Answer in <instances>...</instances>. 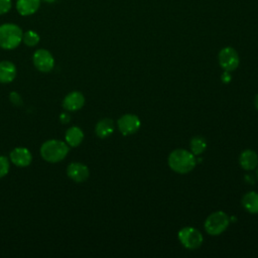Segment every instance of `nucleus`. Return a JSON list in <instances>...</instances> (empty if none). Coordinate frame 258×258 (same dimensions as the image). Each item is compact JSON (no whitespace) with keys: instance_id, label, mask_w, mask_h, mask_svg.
I'll return each mask as SVG.
<instances>
[{"instance_id":"obj_13","label":"nucleus","mask_w":258,"mask_h":258,"mask_svg":"<svg viewBox=\"0 0 258 258\" xmlns=\"http://www.w3.org/2000/svg\"><path fill=\"white\" fill-rule=\"evenodd\" d=\"M40 6V0H16L17 12L22 16L34 14Z\"/></svg>"},{"instance_id":"obj_10","label":"nucleus","mask_w":258,"mask_h":258,"mask_svg":"<svg viewBox=\"0 0 258 258\" xmlns=\"http://www.w3.org/2000/svg\"><path fill=\"white\" fill-rule=\"evenodd\" d=\"M10 161L19 167L28 166L32 161L31 152L25 147H16L9 154Z\"/></svg>"},{"instance_id":"obj_19","label":"nucleus","mask_w":258,"mask_h":258,"mask_svg":"<svg viewBox=\"0 0 258 258\" xmlns=\"http://www.w3.org/2000/svg\"><path fill=\"white\" fill-rule=\"evenodd\" d=\"M39 40H40V37H39L38 33L33 30H27L23 33L22 41L27 46H30V47L35 46L39 42Z\"/></svg>"},{"instance_id":"obj_14","label":"nucleus","mask_w":258,"mask_h":258,"mask_svg":"<svg viewBox=\"0 0 258 258\" xmlns=\"http://www.w3.org/2000/svg\"><path fill=\"white\" fill-rule=\"evenodd\" d=\"M64 140L69 146L77 147L84 140V132L80 127H70L64 133Z\"/></svg>"},{"instance_id":"obj_2","label":"nucleus","mask_w":258,"mask_h":258,"mask_svg":"<svg viewBox=\"0 0 258 258\" xmlns=\"http://www.w3.org/2000/svg\"><path fill=\"white\" fill-rule=\"evenodd\" d=\"M197 160L195 154L185 149H175L168 156L169 167L177 173H187L194 169Z\"/></svg>"},{"instance_id":"obj_16","label":"nucleus","mask_w":258,"mask_h":258,"mask_svg":"<svg viewBox=\"0 0 258 258\" xmlns=\"http://www.w3.org/2000/svg\"><path fill=\"white\" fill-rule=\"evenodd\" d=\"M114 131V122L110 118H104L100 120L95 127V132L100 138L109 137Z\"/></svg>"},{"instance_id":"obj_8","label":"nucleus","mask_w":258,"mask_h":258,"mask_svg":"<svg viewBox=\"0 0 258 258\" xmlns=\"http://www.w3.org/2000/svg\"><path fill=\"white\" fill-rule=\"evenodd\" d=\"M118 129L123 135H131L138 131L140 128L141 122L140 119L133 114H125L119 118L118 122Z\"/></svg>"},{"instance_id":"obj_27","label":"nucleus","mask_w":258,"mask_h":258,"mask_svg":"<svg viewBox=\"0 0 258 258\" xmlns=\"http://www.w3.org/2000/svg\"><path fill=\"white\" fill-rule=\"evenodd\" d=\"M257 178H258V169H257Z\"/></svg>"},{"instance_id":"obj_23","label":"nucleus","mask_w":258,"mask_h":258,"mask_svg":"<svg viewBox=\"0 0 258 258\" xmlns=\"http://www.w3.org/2000/svg\"><path fill=\"white\" fill-rule=\"evenodd\" d=\"M59 119H60V121H61V123H69L70 122V120H71V117H70V115L68 114V113H62L60 116H59Z\"/></svg>"},{"instance_id":"obj_17","label":"nucleus","mask_w":258,"mask_h":258,"mask_svg":"<svg viewBox=\"0 0 258 258\" xmlns=\"http://www.w3.org/2000/svg\"><path fill=\"white\" fill-rule=\"evenodd\" d=\"M244 209L251 214H258V192L249 191L242 199Z\"/></svg>"},{"instance_id":"obj_5","label":"nucleus","mask_w":258,"mask_h":258,"mask_svg":"<svg viewBox=\"0 0 258 258\" xmlns=\"http://www.w3.org/2000/svg\"><path fill=\"white\" fill-rule=\"evenodd\" d=\"M178 240L186 249L194 250L202 245L203 235L192 227H185L178 232Z\"/></svg>"},{"instance_id":"obj_11","label":"nucleus","mask_w":258,"mask_h":258,"mask_svg":"<svg viewBox=\"0 0 258 258\" xmlns=\"http://www.w3.org/2000/svg\"><path fill=\"white\" fill-rule=\"evenodd\" d=\"M85 104V97L81 92L74 91L69 93L62 100V108L67 111L74 112L80 110Z\"/></svg>"},{"instance_id":"obj_26","label":"nucleus","mask_w":258,"mask_h":258,"mask_svg":"<svg viewBox=\"0 0 258 258\" xmlns=\"http://www.w3.org/2000/svg\"><path fill=\"white\" fill-rule=\"evenodd\" d=\"M45 2H48V3H53L54 1H56V0H44Z\"/></svg>"},{"instance_id":"obj_1","label":"nucleus","mask_w":258,"mask_h":258,"mask_svg":"<svg viewBox=\"0 0 258 258\" xmlns=\"http://www.w3.org/2000/svg\"><path fill=\"white\" fill-rule=\"evenodd\" d=\"M39 151L41 157L45 161L50 163H56L67 157L70 151V146L67 144L66 141L49 139L42 143Z\"/></svg>"},{"instance_id":"obj_6","label":"nucleus","mask_w":258,"mask_h":258,"mask_svg":"<svg viewBox=\"0 0 258 258\" xmlns=\"http://www.w3.org/2000/svg\"><path fill=\"white\" fill-rule=\"evenodd\" d=\"M34 67L41 73H49L54 68V58L52 54L44 48H39L32 55Z\"/></svg>"},{"instance_id":"obj_25","label":"nucleus","mask_w":258,"mask_h":258,"mask_svg":"<svg viewBox=\"0 0 258 258\" xmlns=\"http://www.w3.org/2000/svg\"><path fill=\"white\" fill-rule=\"evenodd\" d=\"M255 106H256V108L258 110V95L256 96V99H255Z\"/></svg>"},{"instance_id":"obj_20","label":"nucleus","mask_w":258,"mask_h":258,"mask_svg":"<svg viewBox=\"0 0 258 258\" xmlns=\"http://www.w3.org/2000/svg\"><path fill=\"white\" fill-rule=\"evenodd\" d=\"M10 168V163L9 160L6 156L4 155H0V178L4 177Z\"/></svg>"},{"instance_id":"obj_22","label":"nucleus","mask_w":258,"mask_h":258,"mask_svg":"<svg viewBox=\"0 0 258 258\" xmlns=\"http://www.w3.org/2000/svg\"><path fill=\"white\" fill-rule=\"evenodd\" d=\"M9 99L11 101V103L14 105V106H21L22 105V98L21 96L16 93V92H11L10 95H9Z\"/></svg>"},{"instance_id":"obj_4","label":"nucleus","mask_w":258,"mask_h":258,"mask_svg":"<svg viewBox=\"0 0 258 258\" xmlns=\"http://www.w3.org/2000/svg\"><path fill=\"white\" fill-rule=\"evenodd\" d=\"M229 223V216L226 213L219 211L211 214L207 218L205 222V229L208 234L212 236H218L228 228Z\"/></svg>"},{"instance_id":"obj_9","label":"nucleus","mask_w":258,"mask_h":258,"mask_svg":"<svg viewBox=\"0 0 258 258\" xmlns=\"http://www.w3.org/2000/svg\"><path fill=\"white\" fill-rule=\"evenodd\" d=\"M67 174L72 180L76 182H83L88 179L90 171L86 164L81 162H72L67 167Z\"/></svg>"},{"instance_id":"obj_24","label":"nucleus","mask_w":258,"mask_h":258,"mask_svg":"<svg viewBox=\"0 0 258 258\" xmlns=\"http://www.w3.org/2000/svg\"><path fill=\"white\" fill-rule=\"evenodd\" d=\"M222 79H223L225 82H229V81L231 80V76H230V75H228V72H226V73L223 75Z\"/></svg>"},{"instance_id":"obj_21","label":"nucleus","mask_w":258,"mask_h":258,"mask_svg":"<svg viewBox=\"0 0 258 258\" xmlns=\"http://www.w3.org/2000/svg\"><path fill=\"white\" fill-rule=\"evenodd\" d=\"M12 6L11 0H0V15L6 14Z\"/></svg>"},{"instance_id":"obj_7","label":"nucleus","mask_w":258,"mask_h":258,"mask_svg":"<svg viewBox=\"0 0 258 258\" xmlns=\"http://www.w3.org/2000/svg\"><path fill=\"white\" fill-rule=\"evenodd\" d=\"M219 63L226 72L235 71L240 62L238 52L231 46L224 47L219 52Z\"/></svg>"},{"instance_id":"obj_18","label":"nucleus","mask_w":258,"mask_h":258,"mask_svg":"<svg viewBox=\"0 0 258 258\" xmlns=\"http://www.w3.org/2000/svg\"><path fill=\"white\" fill-rule=\"evenodd\" d=\"M207 148L206 140L201 136H196L190 140V150L195 155H199Z\"/></svg>"},{"instance_id":"obj_12","label":"nucleus","mask_w":258,"mask_h":258,"mask_svg":"<svg viewBox=\"0 0 258 258\" xmlns=\"http://www.w3.org/2000/svg\"><path fill=\"white\" fill-rule=\"evenodd\" d=\"M17 75L15 64L9 60L0 61V83L9 84L14 81Z\"/></svg>"},{"instance_id":"obj_15","label":"nucleus","mask_w":258,"mask_h":258,"mask_svg":"<svg viewBox=\"0 0 258 258\" xmlns=\"http://www.w3.org/2000/svg\"><path fill=\"white\" fill-rule=\"evenodd\" d=\"M240 165L245 170H252L258 164V156L255 151L251 149L244 150L239 157Z\"/></svg>"},{"instance_id":"obj_3","label":"nucleus","mask_w":258,"mask_h":258,"mask_svg":"<svg viewBox=\"0 0 258 258\" xmlns=\"http://www.w3.org/2000/svg\"><path fill=\"white\" fill-rule=\"evenodd\" d=\"M23 31L14 23L0 25V47L3 49H14L22 42Z\"/></svg>"}]
</instances>
